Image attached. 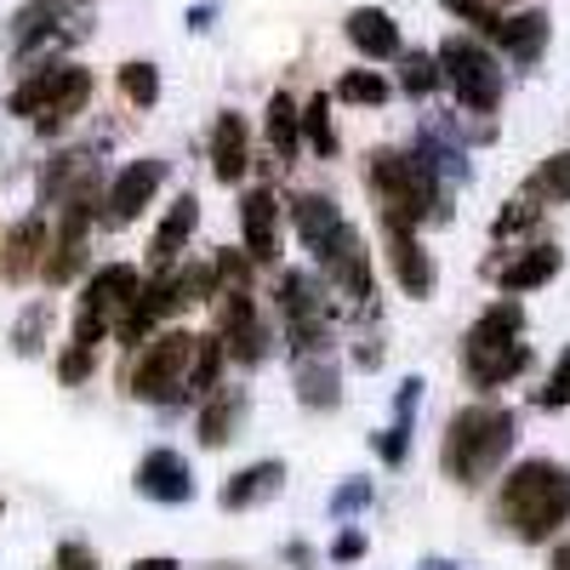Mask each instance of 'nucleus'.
Wrapping results in <instances>:
<instances>
[{
    "label": "nucleus",
    "mask_w": 570,
    "mask_h": 570,
    "mask_svg": "<svg viewBox=\"0 0 570 570\" xmlns=\"http://www.w3.org/2000/svg\"><path fill=\"white\" fill-rule=\"evenodd\" d=\"M240 422H246V394L240 389H212L206 394V411H200V445L206 451H223Z\"/></svg>",
    "instance_id": "nucleus-24"
},
{
    "label": "nucleus",
    "mask_w": 570,
    "mask_h": 570,
    "mask_svg": "<svg viewBox=\"0 0 570 570\" xmlns=\"http://www.w3.org/2000/svg\"><path fill=\"white\" fill-rule=\"evenodd\" d=\"M263 131H268L274 160L292 166V160H297V142H303V109H297L292 98H285V91H274V98H268V120H263Z\"/></svg>",
    "instance_id": "nucleus-25"
},
{
    "label": "nucleus",
    "mask_w": 570,
    "mask_h": 570,
    "mask_svg": "<svg viewBox=\"0 0 570 570\" xmlns=\"http://www.w3.org/2000/svg\"><path fill=\"white\" fill-rule=\"evenodd\" d=\"M160 183H166V160H131V166L109 183V195H104V206H98V223H104V228L137 223L142 206L160 195Z\"/></svg>",
    "instance_id": "nucleus-11"
},
{
    "label": "nucleus",
    "mask_w": 570,
    "mask_h": 570,
    "mask_svg": "<svg viewBox=\"0 0 570 570\" xmlns=\"http://www.w3.org/2000/svg\"><path fill=\"white\" fill-rule=\"evenodd\" d=\"M548 35H553V23H548V12H537V7H525V12H502V23H497V46H502V58L513 63V69H537L542 63V52H548Z\"/></svg>",
    "instance_id": "nucleus-12"
},
{
    "label": "nucleus",
    "mask_w": 570,
    "mask_h": 570,
    "mask_svg": "<svg viewBox=\"0 0 570 570\" xmlns=\"http://www.w3.org/2000/svg\"><path fill=\"white\" fill-rule=\"evenodd\" d=\"M564 268V252L559 246H531V252H513V263H497V285H502V297H519V292H537V285H548L553 274Z\"/></svg>",
    "instance_id": "nucleus-19"
},
{
    "label": "nucleus",
    "mask_w": 570,
    "mask_h": 570,
    "mask_svg": "<svg viewBox=\"0 0 570 570\" xmlns=\"http://www.w3.org/2000/svg\"><path fill=\"white\" fill-rule=\"evenodd\" d=\"M195 331H160V337L142 343V354L126 371V394L149 400V405H171L188 400V365H195Z\"/></svg>",
    "instance_id": "nucleus-5"
},
{
    "label": "nucleus",
    "mask_w": 570,
    "mask_h": 570,
    "mask_svg": "<svg viewBox=\"0 0 570 570\" xmlns=\"http://www.w3.org/2000/svg\"><path fill=\"white\" fill-rule=\"evenodd\" d=\"M360 553H365V537L360 531H343L337 542H331V559H337V564H354Z\"/></svg>",
    "instance_id": "nucleus-42"
},
{
    "label": "nucleus",
    "mask_w": 570,
    "mask_h": 570,
    "mask_svg": "<svg viewBox=\"0 0 570 570\" xmlns=\"http://www.w3.org/2000/svg\"><path fill=\"white\" fill-rule=\"evenodd\" d=\"M52 570H98V553H91L86 542H58V559Z\"/></svg>",
    "instance_id": "nucleus-41"
},
{
    "label": "nucleus",
    "mask_w": 570,
    "mask_h": 570,
    "mask_svg": "<svg viewBox=\"0 0 570 570\" xmlns=\"http://www.w3.org/2000/svg\"><path fill=\"white\" fill-rule=\"evenodd\" d=\"M292 376H297V400L308 411H331L343 400V371H337V360H331V348L292 354Z\"/></svg>",
    "instance_id": "nucleus-16"
},
{
    "label": "nucleus",
    "mask_w": 570,
    "mask_h": 570,
    "mask_svg": "<svg viewBox=\"0 0 570 570\" xmlns=\"http://www.w3.org/2000/svg\"><path fill=\"white\" fill-rule=\"evenodd\" d=\"M303 137H308V149H314L320 160L337 155V126H331V91L308 98V109H303Z\"/></svg>",
    "instance_id": "nucleus-31"
},
{
    "label": "nucleus",
    "mask_w": 570,
    "mask_h": 570,
    "mask_svg": "<svg viewBox=\"0 0 570 570\" xmlns=\"http://www.w3.org/2000/svg\"><path fill=\"white\" fill-rule=\"evenodd\" d=\"M252 263H257L252 252H246V257H240V252H223V257L212 263V268H217V292H252Z\"/></svg>",
    "instance_id": "nucleus-36"
},
{
    "label": "nucleus",
    "mask_w": 570,
    "mask_h": 570,
    "mask_svg": "<svg viewBox=\"0 0 570 570\" xmlns=\"http://www.w3.org/2000/svg\"><path fill=\"white\" fill-rule=\"evenodd\" d=\"M537 217H542V206H537V200H519V206H508V212L491 223V234H497V240H508V234H525V228H537Z\"/></svg>",
    "instance_id": "nucleus-37"
},
{
    "label": "nucleus",
    "mask_w": 570,
    "mask_h": 570,
    "mask_svg": "<svg viewBox=\"0 0 570 570\" xmlns=\"http://www.w3.org/2000/svg\"><path fill=\"white\" fill-rule=\"evenodd\" d=\"M371 195L383 206V223H411L422 228L428 217H445V177L434 171L422 149L405 155V149H376L371 155Z\"/></svg>",
    "instance_id": "nucleus-3"
},
{
    "label": "nucleus",
    "mask_w": 570,
    "mask_h": 570,
    "mask_svg": "<svg viewBox=\"0 0 570 570\" xmlns=\"http://www.w3.org/2000/svg\"><path fill=\"white\" fill-rule=\"evenodd\" d=\"M308 252H314L320 274H331V285H337V292H348L354 303L371 297V252H365V240H360V228L337 223V228H331L325 240H314Z\"/></svg>",
    "instance_id": "nucleus-9"
},
{
    "label": "nucleus",
    "mask_w": 570,
    "mask_h": 570,
    "mask_svg": "<svg viewBox=\"0 0 570 570\" xmlns=\"http://www.w3.org/2000/svg\"><path fill=\"white\" fill-rule=\"evenodd\" d=\"M58 376H63V383H86V376H91V348L69 343V354L58 360Z\"/></svg>",
    "instance_id": "nucleus-40"
},
{
    "label": "nucleus",
    "mask_w": 570,
    "mask_h": 570,
    "mask_svg": "<svg viewBox=\"0 0 570 570\" xmlns=\"http://www.w3.org/2000/svg\"><path fill=\"white\" fill-rule=\"evenodd\" d=\"M120 91H126V104L155 109L160 104V69L155 63H120Z\"/></svg>",
    "instance_id": "nucleus-33"
},
{
    "label": "nucleus",
    "mask_w": 570,
    "mask_h": 570,
    "mask_svg": "<svg viewBox=\"0 0 570 570\" xmlns=\"http://www.w3.org/2000/svg\"><path fill=\"white\" fill-rule=\"evenodd\" d=\"M195 223H200V200H195V195H177L171 212H166L160 228H155V240H149V268H155V274H160V268H177L183 246L195 240Z\"/></svg>",
    "instance_id": "nucleus-18"
},
{
    "label": "nucleus",
    "mask_w": 570,
    "mask_h": 570,
    "mask_svg": "<svg viewBox=\"0 0 570 570\" xmlns=\"http://www.w3.org/2000/svg\"><path fill=\"white\" fill-rule=\"evenodd\" d=\"M491 513L519 542H553L559 525H570V468H559L548 456L513 462V473H502Z\"/></svg>",
    "instance_id": "nucleus-1"
},
{
    "label": "nucleus",
    "mask_w": 570,
    "mask_h": 570,
    "mask_svg": "<svg viewBox=\"0 0 570 570\" xmlns=\"http://www.w3.org/2000/svg\"><path fill=\"white\" fill-rule=\"evenodd\" d=\"M548 570H570V542H559V548H553V559H548Z\"/></svg>",
    "instance_id": "nucleus-44"
},
{
    "label": "nucleus",
    "mask_w": 570,
    "mask_h": 570,
    "mask_svg": "<svg viewBox=\"0 0 570 570\" xmlns=\"http://www.w3.org/2000/svg\"><path fill=\"white\" fill-rule=\"evenodd\" d=\"M137 497H149V502H166V508H177V502H188L195 497V473H188V462L177 456V451H149L137 462Z\"/></svg>",
    "instance_id": "nucleus-13"
},
{
    "label": "nucleus",
    "mask_w": 570,
    "mask_h": 570,
    "mask_svg": "<svg viewBox=\"0 0 570 570\" xmlns=\"http://www.w3.org/2000/svg\"><path fill=\"white\" fill-rule=\"evenodd\" d=\"M46 325H52V308H46V303L23 308V320H18V331H12V348H18V354H40Z\"/></svg>",
    "instance_id": "nucleus-35"
},
{
    "label": "nucleus",
    "mask_w": 570,
    "mask_h": 570,
    "mask_svg": "<svg viewBox=\"0 0 570 570\" xmlns=\"http://www.w3.org/2000/svg\"><path fill=\"white\" fill-rule=\"evenodd\" d=\"M389 80L376 75V69H348L343 80H337V104H354V109H383L389 104Z\"/></svg>",
    "instance_id": "nucleus-30"
},
{
    "label": "nucleus",
    "mask_w": 570,
    "mask_h": 570,
    "mask_svg": "<svg viewBox=\"0 0 570 570\" xmlns=\"http://www.w3.org/2000/svg\"><path fill=\"white\" fill-rule=\"evenodd\" d=\"M445 86V69H440V52H400V91L411 104L434 98V91Z\"/></svg>",
    "instance_id": "nucleus-29"
},
{
    "label": "nucleus",
    "mask_w": 570,
    "mask_h": 570,
    "mask_svg": "<svg viewBox=\"0 0 570 570\" xmlns=\"http://www.w3.org/2000/svg\"><path fill=\"white\" fill-rule=\"evenodd\" d=\"M86 104H91V69H80V63H46L7 98V109L35 120L40 131H63Z\"/></svg>",
    "instance_id": "nucleus-4"
},
{
    "label": "nucleus",
    "mask_w": 570,
    "mask_h": 570,
    "mask_svg": "<svg viewBox=\"0 0 570 570\" xmlns=\"http://www.w3.org/2000/svg\"><path fill=\"white\" fill-rule=\"evenodd\" d=\"M217 337H223V348H228L234 365H246V371L263 365L268 331H263V320H257L252 292H217Z\"/></svg>",
    "instance_id": "nucleus-10"
},
{
    "label": "nucleus",
    "mask_w": 570,
    "mask_h": 570,
    "mask_svg": "<svg viewBox=\"0 0 570 570\" xmlns=\"http://www.w3.org/2000/svg\"><path fill=\"white\" fill-rule=\"evenodd\" d=\"M212 171L228 188L252 171V137H246V120L240 115H217V126H212Z\"/></svg>",
    "instance_id": "nucleus-20"
},
{
    "label": "nucleus",
    "mask_w": 570,
    "mask_h": 570,
    "mask_svg": "<svg viewBox=\"0 0 570 570\" xmlns=\"http://www.w3.org/2000/svg\"><path fill=\"white\" fill-rule=\"evenodd\" d=\"M343 29H348V46H354L360 58H371V63H394V58L405 52L400 23H394L383 7H354Z\"/></svg>",
    "instance_id": "nucleus-15"
},
{
    "label": "nucleus",
    "mask_w": 570,
    "mask_h": 570,
    "mask_svg": "<svg viewBox=\"0 0 570 570\" xmlns=\"http://www.w3.org/2000/svg\"><path fill=\"white\" fill-rule=\"evenodd\" d=\"M525 200H537V206H570V149L548 155V160L525 177Z\"/></svg>",
    "instance_id": "nucleus-27"
},
{
    "label": "nucleus",
    "mask_w": 570,
    "mask_h": 570,
    "mask_svg": "<svg viewBox=\"0 0 570 570\" xmlns=\"http://www.w3.org/2000/svg\"><path fill=\"white\" fill-rule=\"evenodd\" d=\"M46 246H52V228H46V217H23V223L7 234V252H0V274H7L12 285L29 279V274L46 263Z\"/></svg>",
    "instance_id": "nucleus-22"
},
{
    "label": "nucleus",
    "mask_w": 570,
    "mask_h": 570,
    "mask_svg": "<svg viewBox=\"0 0 570 570\" xmlns=\"http://www.w3.org/2000/svg\"><path fill=\"white\" fill-rule=\"evenodd\" d=\"M422 570H451V564H445V559H428V564H422Z\"/></svg>",
    "instance_id": "nucleus-45"
},
{
    "label": "nucleus",
    "mask_w": 570,
    "mask_h": 570,
    "mask_svg": "<svg viewBox=\"0 0 570 570\" xmlns=\"http://www.w3.org/2000/svg\"><path fill=\"white\" fill-rule=\"evenodd\" d=\"M142 292V274L131 263H104L98 274L86 279V292H80V314H75V343L86 348H98L104 343V331L120 325V314L131 308V297Z\"/></svg>",
    "instance_id": "nucleus-7"
},
{
    "label": "nucleus",
    "mask_w": 570,
    "mask_h": 570,
    "mask_svg": "<svg viewBox=\"0 0 570 570\" xmlns=\"http://www.w3.org/2000/svg\"><path fill=\"white\" fill-rule=\"evenodd\" d=\"M445 12L462 18L468 29H480V35H497V23H502V7H497V0H445Z\"/></svg>",
    "instance_id": "nucleus-34"
},
{
    "label": "nucleus",
    "mask_w": 570,
    "mask_h": 570,
    "mask_svg": "<svg viewBox=\"0 0 570 570\" xmlns=\"http://www.w3.org/2000/svg\"><path fill=\"white\" fill-rule=\"evenodd\" d=\"M440 69H445V86L456 91V104H462L468 115H497V109H502L508 75H502V63L485 52L480 35H451V40H440Z\"/></svg>",
    "instance_id": "nucleus-6"
},
{
    "label": "nucleus",
    "mask_w": 570,
    "mask_h": 570,
    "mask_svg": "<svg viewBox=\"0 0 570 570\" xmlns=\"http://www.w3.org/2000/svg\"><path fill=\"white\" fill-rule=\"evenodd\" d=\"M223 360H228L223 337H200V343H195V365H188V394H200V400H206V394L217 389Z\"/></svg>",
    "instance_id": "nucleus-32"
},
{
    "label": "nucleus",
    "mask_w": 570,
    "mask_h": 570,
    "mask_svg": "<svg viewBox=\"0 0 570 570\" xmlns=\"http://www.w3.org/2000/svg\"><path fill=\"white\" fill-rule=\"evenodd\" d=\"M131 570H183V564H177V559H166V553H155V559H137Z\"/></svg>",
    "instance_id": "nucleus-43"
},
{
    "label": "nucleus",
    "mask_w": 570,
    "mask_h": 570,
    "mask_svg": "<svg viewBox=\"0 0 570 570\" xmlns=\"http://www.w3.org/2000/svg\"><path fill=\"white\" fill-rule=\"evenodd\" d=\"M537 405H548V411L570 405V348L559 354V365H553V376H548V389L537 394Z\"/></svg>",
    "instance_id": "nucleus-38"
},
{
    "label": "nucleus",
    "mask_w": 570,
    "mask_h": 570,
    "mask_svg": "<svg viewBox=\"0 0 570 570\" xmlns=\"http://www.w3.org/2000/svg\"><path fill=\"white\" fill-rule=\"evenodd\" d=\"M274 308H279V320H285L292 354L331 348V308H325V292H320V279H314V274L285 268L279 285H274Z\"/></svg>",
    "instance_id": "nucleus-8"
},
{
    "label": "nucleus",
    "mask_w": 570,
    "mask_h": 570,
    "mask_svg": "<svg viewBox=\"0 0 570 570\" xmlns=\"http://www.w3.org/2000/svg\"><path fill=\"white\" fill-rule=\"evenodd\" d=\"M416 400H422V376H405L400 383V416H394V428H383L371 445H376V456H383L389 468L394 462H405V445H411V416H416Z\"/></svg>",
    "instance_id": "nucleus-26"
},
{
    "label": "nucleus",
    "mask_w": 570,
    "mask_h": 570,
    "mask_svg": "<svg viewBox=\"0 0 570 570\" xmlns=\"http://www.w3.org/2000/svg\"><path fill=\"white\" fill-rule=\"evenodd\" d=\"M462 371L473 389H502L519 371H531V348L525 343H491V348H462Z\"/></svg>",
    "instance_id": "nucleus-17"
},
{
    "label": "nucleus",
    "mask_w": 570,
    "mask_h": 570,
    "mask_svg": "<svg viewBox=\"0 0 570 570\" xmlns=\"http://www.w3.org/2000/svg\"><path fill=\"white\" fill-rule=\"evenodd\" d=\"M371 497H376V491H371V480H348L337 497H331V519H348V513H360Z\"/></svg>",
    "instance_id": "nucleus-39"
},
{
    "label": "nucleus",
    "mask_w": 570,
    "mask_h": 570,
    "mask_svg": "<svg viewBox=\"0 0 570 570\" xmlns=\"http://www.w3.org/2000/svg\"><path fill=\"white\" fill-rule=\"evenodd\" d=\"M513 440H519V411L508 405H462L451 422H445V445H440V468L445 480L480 491L485 480H497V468L513 456Z\"/></svg>",
    "instance_id": "nucleus-2"
},
{
    "label": "nucleus",
    "mask_w": 570,
    "mask_h": 570,
    "mask_svg": "<svg viewBox=\"0 0 570 570\" xmlns=\"http://www.w3.org/2000/svg\"><path fill=\"white\" fill-rule=\"evenodd\" d=\"M240 228H246V252L257 263L274 257V228H279V200L274 188H252V195L240 200Z\"/></svg>",
    "instance_id": "nucleus-23"
},
{
    "label": "nucleus",
    "mask_w": 570,
    "mask_h": 570,
    "mask_svg": "<svg viewBox=\"0 0 570 570\" xmlns=\"http://www.w3.org/2000/svg\"><path fill=\"white\" fill-rule=\"evenodd\" d=\"M389 234V263H394V279L405 297H434V257L422 252L416 228L411 223H383Z\"/></svg>",
    "instance_id": "nucleus-14"
},
{
    "label": "nucleus",
    "mask_w": 570,
    "mask_h": 570,
    "mask_svg": "<svg viewBox=\"0 0 570 570\" xmlns=\"http://www.w3.org/2000/svg\"><path fill=\"white\" fill-rule=\"evenodd\" d=\"M292 223H297V240L314 246V240H325V234L337 228V223H348V217L337 212V200H331V195H297L292 200Z\"/></svg>",
    "instance_id": "nucleus-28"
},
{
    "label": "nucleus",
    "mask_w": 570,
    "mask_h": 570,
    "mask_svg": "<svg viewBox=\"0 0 570 570\" xmlns=\"http://www.w3.org/2000/svg\"><path fill=\"white\" fill-rule=\"evenodd\" d=\"M285 491V462H252V468H240L234 480L223 485V508L228 513H246V508H263L268 497H279Z\"/></svg>",
    "instance_id": "nucleus-21"
}]
</instances>
